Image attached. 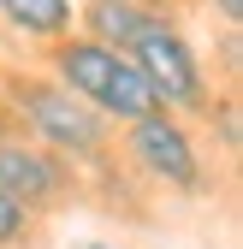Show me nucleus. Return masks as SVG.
Listing matches in <instances>:
<instances>
[{"label":"nucleus","mask_w":243,"mask_h":249,"mask_svg":"<svg viewBox=\"0 0 243 249\" xmlns=\"http://www.w3.org/2000/svg\"><path fill=\"white\" fill-rule=\"evenodd\" d=\"M53 71H59V83H66L77 101H89L101 119L131 124V119L160 113V101L148 95L142 71H137L119 48H107V42H95V36H77V42L59 36V42H53Z\"/></svg>","instance_id":"f257e3e1"},{"label":"nucleus","mask_w":243,"mask_h":249,"mask_svg":"<svg viewBox=\"0 0 243 249\" xmlns=\"http://www.w3.org/2000/svg\"><path fill=\"white\" fill-rule=\"evenodd\" d=\"M6 101L18 107V119L36 131V142H48L53 154L71 160H95L107 148V119L77 101L66 83H42V77H6Z\"/></svg>","instance_id":"f03ea898"},{"label":"nucleus","mask_w":243,"mask_h":249,"mask_svg":"<svg viewBox=\"0 0 243 249\" xmlns=\"http://www.w3.org/2000/svg\"><path fill=\"white\" fill-rule=\"evenodd\" d=\"M125 59L142 71L148 95H155L160 107H184V113L208 107V71H202L196 48L184 42V30H178L172 18H160V12H155V18H148L137 36H131Z\"/></svg>","instance_id":"7ed1b4c3"},{"label":"nucleus","mask_w":243,"mask_h":249,"mask_svg":"<svg viewBox=\"0 0 243 249\" xmlns=\"http://www.w3.org/2000/svg\"><path fill=\"white\" fill-rule=\"evenodd\" d=\"M125 154H131V166H137L142 178L166 184V190H202V154H196L190 131H184L166 107L148 113V119H131Z\"/></svg>","instance_id":"20e7f679"},{"label":"nucleus","mask_w":243,"mask_h":249,"mask_svg":"<svg viewBox=\"0 0 243 249\" xmlns=\"http://www.w3.org/2000/svg\"><path fill=\"white\" fill-rule=\"evenodd\" d=\"M66 154H53L48 142H12V137H0V190H6L12 202H24L30 213L48 208L66 196Z\"/></svg>","instance_id":"39448f33"},{"label":"nucleus","mask_w":243,"mask_h":249,"mask_svg":"<svg viewBox=\"0 0 243 249\" xmlns=\"http://www.w3.org/2000/svg\"><path fill=\"white\" fill-rule=\"evenodd\" d=\"M148 18H155V6H142V0H89V6H83V30L95 42L119 48V53L131 48V36H137Z\"/></svg>","instance_id":"423d86ee"},{"label":"nucleus","mask_w":243,"mask_h":249,"mask_svg":"<svg viewBox=\"0 0 243 249\" xmlns=\"http://www.w3.org/2000/svg\"><path fill=\"white\" fill-rule=\"evenodd\" d=\"M0 18H6L12 30H24V36L36 42H59L71 36V0H0Z\"/></svg>","instance_id":"0eeeda50"},{"label":"nucleus","mask_w":243,"mask_h":249,"mask_svg":"<svg viewBox=\"0 0 243 249\" xmlns=\"http://www.w3.org/2000/svg\"><path fill=\"white\" fill-rule=\"evenodd\" d=\"M24 237H30V208L0 190V249H12V243H24Z\"/></svg>","instance_id":"6e6552de"},{"label":"nucleus","mask_w":243,"mask_h":249,"mask_svg":"<svg viewBox=\"0 0 243 249\" xmlns=\"http://www.w3.org/2000/svg\"><path fill=\"white\" fill-rule=\"evenodd\" d=\"M214 12L226 18V30H237L243 24V0H214Z\"/></svg>","instance_id":"1a4fd4ad"},{"label":"nucleus","mask_w":243,"mask_h":249,"mask_svg":"<svg viewBox=\"0 0 243 249\" xmlns=\"http://www.w3.org/2000/svg\"><path fill=\"white\" fill-rule=\"evenodd\" d=\"M0 137H6V107H0Z\"/></svg>","instance_id":"9d476101"},{"label":"nucleus","mask_w":243,"mask_h":249,"mask_svg":"<svg viewBox=\"0 0 243 249\" xmlns=\"http://www.w3.org/2000/svg\"><path fill=\"white\" fill-rule=\"evenodd\" d=\"M83 249H113V243H83Z\"/></svg>","instance_id":"9b49d317"},{"label":"nucleus","mask_w":243,"mask_h":249,"mask_svg":"<svg viewBox=\"0 0 243 249\" xmlns=\"http://www.w3.org/2000/svg\"><path fill=\"white\" fill-rule=\"evenodd\" d=\"M142 6H160V0H142Z\"/></svg>","instance_id":"f8f14e48"}]
</instances>
